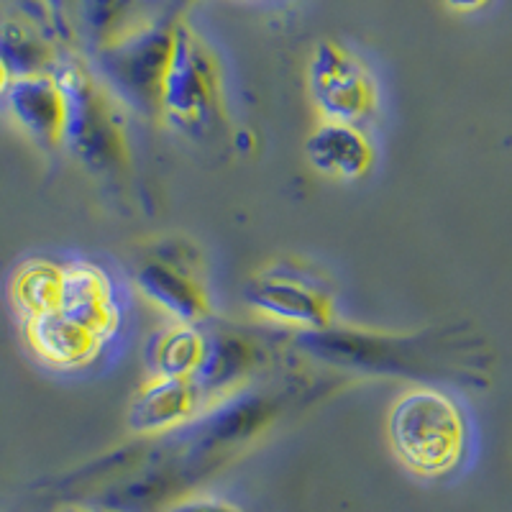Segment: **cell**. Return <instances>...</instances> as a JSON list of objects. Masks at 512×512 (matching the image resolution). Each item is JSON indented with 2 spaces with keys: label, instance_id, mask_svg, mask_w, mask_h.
I'll use <instances>...</instances> for the list:
<instances>
[{
  "label": "cell",
  "instance_id": "8",
  "mask_svg": "<svg viewBox=\"0 0 512 512\" xmlns=\"http://www.w3.org/2000/svg\"><path fill=\"white\" fill-rule=\"evenodd\" d=\"M205 410V397L187 377H149L128 405V428L159 436L192 423Z\"/></svg>",
  "mask_w": 512,
  "mask_h": 512
},
{
  "label": "cell",
  "instance_id": "5",
  "mask_svg": "<svg viewBox=\"0 0 512 512\" xmlns=\"http://www.w3.org/2000/svg\"><path fill=\"white\" fill-rule=\"evenodd\" d=\"M308 93L320 121L361 126L377 108L374 77L336 41H320L310 54Z\"/></svg>",
  "mask_w": 512,
  "mask_h": 512
},
{
  "label": "cell",
  "instance_id": "12",
  "mask_svg": "<svg viewBox=\"0 0 512 512\" xmlns=\"http://www.w3.org/2000/svg\"><path fill=\"white\" fill-rule=\"evenodd\" d=\"M200 415L203 420L198 423V446L205 451H216L259 436L274 418V408L267 397L239 390L210 402V408Z\"/></svg>",
  "mask_w": 512,
  "mask_h": 512
},
{
  "label": "cell",
  "instance_id": "14",
  "mask_svg": "<svg viewBox=\"0 0 512 512\" xmlns=\"http://www.w3.org/2000/svg\"><path fill=\"white\" fill-rule=\"evenodd\" d=\"M256 361V351L249 341L239 336H205V349L198 361V369L192 372V382L205 400L216 402L221 397L239 392L241 382L249 377Z\"/></svg>",
  "mask_w": 512,
  "mask_h": 512
},
{
  "label": "cell",
  "instance_id": "11",
  "mask_svg": "<svg viewBox=\"0 0 512 512\" xmlns=\"http://www.w3.org/2000/svg\"><path fill=\"white\" fill-rule=\"evenodd\" d=\"M305 157L315 172L333 180H361L374 162V146L361 126L320 121L305 141Z\"/></svg>",
  "mask_w": 512,
  "mask_h": 512
},
{
  "label": "cell",
  "instance_id": "21",
  "mask_svg": "<svg viewBox=\"0 0 512 512\" xmlns=\"http://www.w3.org/2000/svg\"><path fill=\"white\" fill-rule=\"evenodd\" d=\"M487 3L489 0H446V6L451 8V11H459V13L479 11V8H484Z\"/></svg>",
  "mask_w": 512,
  "mask_h": 512
},
{
  "label": "cell",
  "instance_id": "18",
  "mask_svg": "<svg viewBox=\"0 0 512 512\" xmlns=\"http://www.w3.org/2000/svg\"><path fill=\"white\" fill-rule=\"evenodd\" d=\"M59 282H62V267L47 262V259H31L24 267H18L13 277V303L29 318L36 313L57 310L59 305Z\"/></svg>",
  "mask_w": 512,
  "mask_h": 512
},
{
  "label": "cell",
  "instance_id": "19",
  "mask_svg": "<svg viewBox=\"0 0 512 512\" xmlns=\"http://www.w3.org/2000/svg\"><path fill=\"white\" fill-rule=\"evenodd\" d=\"M167 512H244L241 507L231 505L226 500H213V497H187L175 502Z\"/></svg>",
  "mask_w": 512,
  "mask_h": 512
},
{
  "label": "cell",
  "instance_id": "22",
  "mask_svg": "<svg viewBox=\"0 0 512 512\" xmlns=\"http://www.w3.org/2000/svg\"><path fill=\"white\" fill-rule=\"evenodd\" d=\"M236 146H241V152H249L251 146H254V136L246 134V131H239L236 134Z\"/></svg>",
  "mask_w": 512,
  "mask_h": 512
},
{
  "label": "cell",
  "instance_id": "15",
  "mask_svg": "<svg viewBox=\"0 0 512 512\" xmlns=\"http://www.w3.org/2000/svg\"><path fill=\"white\" fill-rule=\"evenodd\" d=\"M146 0H75V29L90 49L111 47L118 39L149 24Z\"/></svg>",
  "mask_w": 512,
  "mask_h": 512
},
{
  "label": "cell",
  "instance_id": "7",
  "mask_svg": "<svg viewBox=\"0 0 512 512\" xmlns=\"http://www.w3.org/2000/svg\"><path fill=\"white\" fill-rule=\"evenodd\" d=\"M244 300L256 315L297 328V331H320L331 323V303L320 290L308 282L285 277V274H262L249 282Z\"/></svg>",
  "mask_w": 512,
  "mask_h": 512
},
{
  "label": "cell",
  "instance_id": "13",
  "mask_svg": "<svg viewBox=\"0 0 512 512\" xmlns=\"http://www.w3.org/2000/svg\"><path fill=\"white\" fill-rule=\"evenodd\" d=\"M26 341L31 351L49 367L80 369L100 356L105 344L98 336L77 326L59 310H47L26 318Z\"/></svg>",
  "mask_w": 512,
  "mask_h": 512
},
{
  "label": "cell",
  "instance_id": "16",
  "mask_svg": "<svg viewBox=\"0 0 512 512\" xmlns=\"http://www.w3.org/2000/svg\"><path fill=\"white\" fill-rule=\"evenodd\" d=\"M205 349L198 326L167 323L146 344V369L152 377H192Z\"/></svg>",
  "mask_w": 512,
  "mask_h": 512
},
{
  "label": "cell",
  "instance_id": "9",
  "mask_svg": "<svg viewBox=\"0 0 512 512\" xmlns=\"http://www.w3.org/2000/svg\"><path fill=\"white\" fill-rule=\"evenodd\" d=\"M16 126L36 144L54 149L64 136V98L52 72L16 77L3 93Z\"/></svg>",
  "mask_w": 512,
  "mask_h": 512
},
{
  "label": "cell",
  "instance_id": "3",
  "mask_svg": "<svg viewBox=\"0 0 512 512\" xmlns=\"http://www.w3.org/2000/svg\"><path fill=\"white\" fill-rule=\"evenodd\" d=\"M177 24L149 21L95 52L93 72L118 105L152 116L159 113V95L167 72Z\"/></svg>",
  "mask_w": 512,
  "mask_h": 512
},
{
  "label": "cell",
  "instance_id": "1",
  "mask_svg": "<svg viewBox=\"0 0 512 512\" xmlns=\"http://www.w3.org/2000/svg\"><path fill=\"white\" fill-rule=\"evenodd\" d=\"M387 441L408 472L446 477L466 451V420L454 400L433 387L402 392L387 415Z\"/></svg>",
  "mask_w": 512,
  "mask_h": 512
},
{
  "label": "cell",
  "instance_id": "6",
  "mask_svg": "<svg viewBox=\"0 0 512 512\" xmlns=\"http://www.w3.org/2000/svg\"><path fill=\"white\" fill-rule=\"evenodd\" d=\"M59 313L108 344L121 333L123 305L113 277L88 259L62 264L59 282Z\"/></svg>",
  "mask_w": 512,
  "mask_h": 512
},
{
  "label": "cell",
  "instance_id": "2",
  "mask_svg": "<svg viewBox=\"0 0 512 512\" xmlns=\"http://www.w3.org/2000/svg\"><path fill=\"white\" fill-rule=\"evenodd\" d=\"M52 75L64 98L62 146L93 172L121 167L128 146L118 100L80 59L54 64Z\"/></svg>",
  "mask_w": 512,
  "mask_h": 512
},
{
  "label": "cell",
  "instance_id": "4",
  "mask_svg": "<svg viewBox=\"0 0 512 512\" xmlns=\"http://www.w3.org/2000/svg\"><path fill=\"white\" fill-rule=\"evenodd\" d=\"M221 75L218 62L195 31L175 26V41L159 95V116L172 126L198 128L218 111Z\"/></svg>",
  "mask_w": 512,
  "mask_h": 512
},
{
  "label": "cell",
  "instance_id": "23",
  "mask_svg": "<svg viewBox=\"0 0 512 512\" xmlns=\"http://www.w3.org/2000/svg\"><path fill=\"white\" fill-rule=\"evenodd\" d=\"M8 82H11V75H8V70H6V67H3V64H0V95L6 93Z\"/></svg>",
  "mask_w": 512,
  "mask_h": 512
},
{
  "label": "cell",
  "instance_id": "10",
  "mask_svg": "<svg viewBox=\"0 0 512 512\" xmlns=\"http://www.w3.org/2000/svg\"><path fill=\"white\" fill-rule=\"evenodd\" d=\"M134 285L146 303L157 308L169 323L200 326L210 315L208 295L190 272L159 262H146L136 272Z\"/></svg>",
  "mask_w": 512,
  "mask_h": 512
},
{
  "label": "cell",
  "instance_id": "17",
  "mask_svg": "<svg viewBox=\"0 0 512 512\" xmlns=\"http://www.w3.org/2000/svg\"><path fill=\"white\" fill-rule=\"evenodd\" d=\"M0 64L6 67L11 80L52 72L57 64L49 41L31 24L24 21H3L0 24Z\"/></svg>",
  "mask_w": 512,
  "mask_h": 512
},
{
  "label": "cell",
  "instance_id": "20",
  "mask_svg": "<svg viewBox=\"0 0 512 512\" xmlns=\"http://www.w3.org/2000/svg\"><path fill=\"white\" fill-rule=\"evenodd\" d=\"M44 13L49 16V21L54 24V29L59 34H70V21L72 11H75V0H39Z\"/></svg>",
  "mask_w": 512,
  "mask_h": 512
}]
</instances>
